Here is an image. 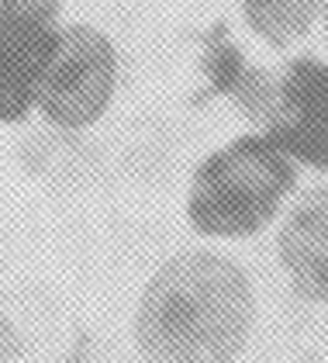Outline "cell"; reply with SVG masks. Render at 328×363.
<instances>
[{
  "mask_svg": "<svg viewBox=\"0 0 328 363\" xmlns=\"http://www.w3.org/2000/svg\"><path fill=\"white\" fill-rule=\"evenodd\" d=\"M259 325V291L232 252L176 250L142 284L132 335L142 363H239Z\"/></svg>",
  "mask_w": 328,
  "mask_h": 363,
  "instance_id": "6da1fadb",
  "label": "cell"
},
{
  "mask_svg": "<svg viewBox=\"0 0 328 363\" xmlns=\"http://www.w3.org/2000/svg\"><path fill=\"white\" fill-rule=\"evenodd\" d=\"M301 167L266 132H249L208 152L187 187V222L200 239H256L283 215Z\"/></svg>",
  "mask_w": 328,
  "mask_h": 363,
  "instance_id": "7a4b0ae2",
  "label": "cell"
},
{
  "mask_svg": "<svg viewBox=\"0 0 328 363\" xmlns=\"http://www.w3.org/2000/svg\"><path fill=\"white\" fill-rule=\"evenodd\" d=\"M118 77L121 56L108 31L90 21H69L35 108L59 132H83L111 111Z\"/></svg>",
  "mask_w": 328,
  "mask_h": 363,
  "instance_id": "3957f363",
  "label": "cell"
},
{
  "mask_svg": "<svg viewBox=\"0 0 328 363\" xmlns=\"http://www.w3.org/2000/svg\"><path fill=\"white\" fill-rule=\"evenodd\" d=\"M62 28V0H0V125L35 111Z\"/></svg>",
  "mask_w": 328,
  "mask_h": 363,
  "instance_id": "277c9868",
  "label": "cell"
},
{
  "mask_svg": "<svg viewBox=\"0 0 328 363\" xmlns=\"http://www.w3.org/2000/svg\"><path fill=\"white\" fill-rule=\"evenodd\" d=\"M298 163L328 173V62L294 56L276 69V94L259 128Z\"/></svg>",
  "mask_w": 328,
  "mask_h": 363,
  "instance_id": "5b68a950",
  "label": "cell"
},
{
  "mask_svg": "<svg viewBox=\"0 0 328 363\" xmlns=\"http://www.w3.org/2000/svg\"><path fill=\"white\" fill-rule=\"evenodd\" d=\"M273 250L290 287L304 301H322L328 280V184L307 187L283 208Z\"/></svg>",
  "mask_w": 328,
  "mask_h": 363,
  "instance_id": "8992f818",
  "label": "cell"
},
{
  "mask_svg": "<svg viewBox=\"0 0 328 363\" xmlns=\"http://www.w3.org/2000/svg\"><path fill=\"white\" fill-rule=\"evenodd\" d=\"M204 77L215 94L228 97L235 104V111L242 114L246 121H252L256 128L266 125L270 108H273V94H276V73L256 66L252 59L239 49V42L228 35L225 25L211 31L208 45H204Z\"/></svg>",
  "mask_w": 328,
  "mask_h": 363,
  "instance_id": "52a82bcc",
  "label": "cell"
},
{
  "mask_svg": "<svg viewBox=\"0 0 328 363\" xmlns=\"http://www.w3.org/2000/svg\"><path fill=\"white\" fill-rule=\"evenodd\" d=\"M239 14L252 38L273 52H287L311 35L322 18V0H239Z\"/></svg>",
  "mask_w": 328,
  "mask_h": 363,
  "instance_id": "ba28073f",
  "label": "cell"
},
{
  "mask_svg": "<svg viewBox=\"0 0 328 363\" xmlns=\"http://www.w3.org/2000/svg\"><path fill=\"white\" fill-rule=\"evenodd\" d=\"M18 353V339H14V333L0 322V360H7V357H14Z\"/></svg>",
  "mask_w": 328,
  "mask_h": 363,
  "instance_id": "9c48e42d",
  "label": "cell"
},
{
  "mask_svg": "<svg viewBox=\"0 0 328 363\" xmlns=\"http://www.w3.org/2000/svg\"><path fill=\"white\" fill-rule=\"evenodd\" d=\"M318 21H322V28H325V42H328V0H322V18H318Z\"/></svg>",
  "mask_w": 328,
  "mask_h": 363,
  "instance_id": "30bf717a",
  "label": "cell"
},
{
  "mask_svg": "<svg viewBox=\"0 0 328 363\" xmlns=\"http://www.w3.org/2000/svg\"><path fill=\"white\" fill-rule=\"evenodd\" d=\"M322 305H328V280H325V291H322Z\"/></svg>",
  "mask_w": 328,
  "mask_h": 363,
  "instance_id": "8fae6325",
  "label": "cell"
}]
</instances>
